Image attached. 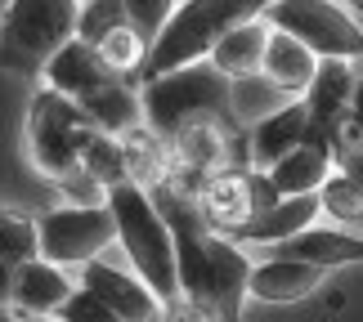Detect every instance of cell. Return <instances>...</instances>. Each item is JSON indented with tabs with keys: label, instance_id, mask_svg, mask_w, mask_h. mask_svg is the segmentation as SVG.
I'll return each instance as SVG.
<instances>
[{
	"label": "cell",
	"instance_id": "6da1fadb",
	"mask_svg": "<svg viewBox=\"0 0 363 322\" xmlns=\"http://www.w3.org/2000/svg\"><path fill=\"white\" fill-rule=\"evenodd\" d=\"M269 5L274 0H179L175 13L166 18V27L157 32V40L148 45L139 81H152L162 72H175L184 63L206 59L220 36H229L233 27L260 18Z\"/></svg>",
	"mask_w": 363,
	"mask_h": 322
},
{
	"label": "cell",
	"instance_id": "7a4b0ae2",
	"mask_svg": "<svg viewBox=\"0 0 363 322\" xmlns=\"http://www.w3.org/2000/svg\"><path fill=\"white\" fill-rule=\"evenodd\" d=\"M108 211L117 224V242L130 260V269L157 291L162 300L179 296V273H175V233L166 224L157 197L139 184H121L108 192Z\"/></svg>",
	"mask_w": 363,
	"mask_h": 322
},
{
	"label": "cell",
	"instance_id": "3957f363",
	"mask_svg": "<svg viewBox=\"0 0 363 322\" xmlns=\"http://www.w3.org/2000/svg\"><path fill=\"white\" fill-rule=\"evenodd\" d=\"M81 0H5L0 9V72L40 76L77 36Z\"/></svg>",
	"mask_w": 363,
	"mask_h": 322
},
{
	"label": "cell",
	"instance_id": "277c9868",
	"mask_svg": "<svg viewBox=\"0 0 363 322\" xmlns=\"http://www.w3.org/2000/svg\"><path fill=\"white\" fill-rule=\"evenodd\" d=\"M229 94H233V81L225 72H216L206 59L184 63V67H175V72H162V76H152V81L139 86L144 125L157 130L162 139H171L179 125L229 112Z\"/></svg>",
	"mask_w": 363,
	"mask_h": 322
},
{
	"label": "cell",
	"instance_id": "5b68a950",
	"mask_svg": "<svg viewBox=\"0 0 363 322\" xmlns=\"http://www.w3.org/2000/svg\"><path fill=\"white\" fill-rule=\"evenodd\" d=\"M94 125L86 121L77 99L40 86L32 94V108H27V130H23V148L27 161H32L36 175H45L50 184H63L67 175L81 171V148H86Z\"/></svg>",
	"mask_w": 363,
	"mask_h": 322
},
{
	"label": "cell",
	"instance_id": "8992f818",
	"mask_svg": "<svg viewBox=\"0 0 363 322\" xmlns=\"http://www.w3.org/2000/svg\"><path fill=\"white\" fill-rule=\"evenodd\" d=\"M260 18L278 32L296 36L301 45H310L318 59L363 63V27L337 0H274Z\"/></svg>",
	"mask_w": 363,
	"mask_h": 322
},
{
	"label": "cell",
	"instance_id": "52a82bcc",
	"mask_svg": "<svg viewBox=\"0 0 363 322\" xmlns=\"http://www.w3.org/2000/svg\"><path fill=\"white\" fill-rule=\"evenodd\" d=\"M36 229H40V255L50 264H63V269H81L117 242V224L108 202L94 206L63 202L45 215H36Z\"/></svg>",
	"mask_w": 363,
	"mask_h": 322
},
{
	"label": "cell",
	"instance_id": "ba28073f",
	"mask_svg": "<svg viewBox=\"0 0 363 322\" xmlns=\"http://www.w3.org/2000/svg\"><path fill=\"white\" fill-rule=\"evenodd\" d=\"M269 202H278V192L269 188V179H264V171H242V166H225V171L206 175V184L198 192V215L206 229L225 233L233 237L242 229V224H251Z\"/></svg>",
	"mask_w": 363,
	"mask_h": 322
},
{
	"label": "cell",
	"instance_id": "9c48e42d",
	"mask_svg": "<svg viewBox=\"0 0 363 322\" xmlns=\"http://www.w3.org/2000/svg\"><path fill=\"white\" fill-rule=\"evenodd\" d=\"M206 255H211V291H206V309H211L216 322H242V304L251 300L247 287H251V246L233 242V237L216 233L206 237Z\"/></svg>",
	"mask_w": 363,
	"mask_h": 322
},
{
	"label": "cell",
	"instance_id": "30bf717a",
	"mask_svg": "<svg viewBox=\"0 0 363 322\" xmlns=\"http://www.w3.org/2000/svg\"><path fill=\"white\" fill-rule=\"evenodd\" d=\"M354 86H359V63H350V59H318V72L310 81V90L301 94L305 108H310V134L337 144L341 121L350 117Z\"/></svg>",
	"mask_w": 363,
	"mask_h": 322
},
{
	"label": "cell",
	"instance_id": "8fae6325",
	"mask_svg": "<svg viewBox=\"0 0 363 322\" xmlns=\"http://www.w3.org/2000/svg\"><path fill=\"white\" fill-rule=\"evenodd\" d=\"M81 287H90L108 309L121 322H152L162 309V296L152 291L135 269H121V264H108L104 255L81 264Z\"/></svg>",
	"mask_w": 363,
	"mask_h": 322
},
{
	"label": "cell",
	"instance_id": "7c38bea8",
	"mask_svg": "<svg viewBox=\"0 0 363 322\" xmlns=\"http://www.w3.org/2000/svg\"><path fill=\"white\" fill-rule=\"evenodd\" d=\"M337 171V152H332L328 139L318 134H305V144H296L287 152V157H278L264 179H269V188L278 197H305V192H318L332 179Z\"/></svg>",
	"mask_w": 363,
	"mask_h": 322
},
{
	"label": "cell",
	"instance_id": "4fadbf2b",
	"mask_svg": "<svg viewBox=\"0 0 363 322\" xmlns=\"http://www.w3.org/2000/svg\"><path fill=\"white\" fill-rule=\"evenodd\" d=\"M77 291V282L67 277L63 264H50L45 255L27 260L13 269V309H18L27 322L54 318L67 304V296Z\"/></svg>",
	"mask_w": 363,
	"mask_h": 322
},
{
	"label": "cell",
	"instance_id": "5bb4252c",
	"mask_svg": "<svg viewBox=\"0 0 363 322\" xmlns=\"http://www.w3.org/2000/svg\"><path fill=\"white\" fill-rule=\"evenodd\" d=\"M323 269L305 260H287V255H264L256 260L251 269V287L247 296L260 300V304H296V300H310L318 287H323Z\"/></svg>",
	"mask_w": 363,
	"mask_h": 322
},
{
	"label": "cell",
	"instance_id": "9a60e30c",
	"mask_svg": "<svg viewBox=\"0 0 363 322\" xmlns=\"http://www.w3.org/2000/svg\"><path fill=\"white\" fill-rule=\"evenodd\" d=\"M318 215H323L318 192H305V197H278V202L264 206V211L251 219V224H242V229L233 233V242H242V246H251V251H269V246H278V242H287V237L305 233Z\"/></svg>",
	"mask_w": 363,
	"mask_h": 322
},
{
	"label": "cell",
	"instance_id": "2e32d148",
	"mask_svg": "<svg viewBox=\"0 0 363 322\" xmlns=\"http://www.w3.org/2000/svg\"><path fill=\"white\" fill-rule=\"evenodd\" d=\"M269 255H287V260H305L314 269H350V264H363V233H345V229H318L310 224L305 233L287 237V242L269 246Z\"/></svg>",
	"mask_w": 363,
	"mask_h": 322
},
{
	"label": "cell",
	"instance_id": "e0dca14e",
	"mask_svg": "<svg viewBox=\"0 0 363 322\" xmlns=\"http://www.w3.org/2000/svg\"><path fill=\"white\" fill-rule=\"evenodd\" d=\"M305 134H310V108H305V99L278 103L274 112H264L251 125V166L269 171L278 157H287L296 144H305Z\"/></svg>",
	"mask_w": 363,
	"mask_h": 322
},
{
	"label": "cell",
	"instance_id": "ac0fdd59",
	"mask_svg": "<svg viewBox=\"0 0 363 322\" xmlns=\"http://www.w3.org/2000/svg\"><path fill=\"white\" fill-rule=\"evenodd\" d=\"M40 81H45L50 90H59V94H67V99H77V103H81L90 90H99L104 81H113V72H108V67L99 63V54H94L90 40L72 36V40H67V45L45 63Z\"/></svg>",
	"mask_w": 363,
	"mask_h": 322
},
{
	"label": "cell",
	"instance_id": "d6986e66",
	"mask_svg": "<svg viewBox=\"0 0 363 322\" xmlns=\"http://www.w3.org/2000/svg\"><path fill=\"white\" fill-rule=\"evenodd\" d=\"M318 72V54L310 45H301L296 36L278 32L269 27V45H264V59H260V76L269 81L274 90L291 94V99H301L305 90H310V81Z\"/></svg>",
	"mask_w": 363,
	"mask_h": 322
},
{
	"label": "cell",
	"instance_id": "ffe728a7",
	"mask_svg": "<svg viewBox=\"0 0 363 322\" xmlns=\"http://www.w3.org/2000/svg\"><path fill=\"white\" fill-rule=\"evenodd\" d=\"M171 166L179 171H193V175H216L229 166V134L216 117H202V121H189L171 134Z\"/></svg>",
	"mask_w": 363,
	"mask_h": 322
},
{
	"label": "cell",
	"instance_id": "44dd1931",
	"mask_svg": "<svg viewBox=\"0 0 363 322\" xmlns=\"http://www.w3.org/2000/svg\"><path fill=\"white\" fill-rule=\"evenodd\" d=\"M81 112H86V121L94 125V130L104 134H125L135 130V125H144V103H139V90L130 86V81H104L99 90H90L86 99H81Z\"/></svg>",
	"mask_w": 363,
	"mask_h": 322
},
{
	"label": "cell",
	"instance_id": "7402d4cb",
	"mask_svg": "<svg viewBox=\"0 0 363 322\" xmlns=\"http://www.w3.org/2000/svg\"><path fill=\"white\" fill-rule=\"evenodd\" d=\"M264 45H269V23H264V18H251L242 27H233L229 36H220L216 50L206 54V63H211L216 72H225L229 81H247V76L260 72Z\"/></svg>",
	"mask_w": 363,
	"mask_h": 322
},
{
	"label": "cell",
	"instance_id": "603a6c76",
	"mask_svg": "<svg viewBox=\"0 0 363 322\" xmlns=\"http://www.w3.org/2000/svg\"><path fill=\"white\" fill-rule=\"evenodd\" d=\"M121 148H125V166H130V184L148 192L166 184V175H171V139H162L148 125H135V130L121 134Z\"/></svg>",
	"mask_w": 363,
	"mask_h": 322
},
{
	"label": "cell",
	"instance_id": "cb8c5ba5",
	"mask_svg": "<svg viewBox=\"0 0 363 322\" xmlns=\"http://www.w3.org/2000/svg\"><path fill=\"white\" fill-rule=\"evenodd\" d=\"M81 175L94 179L104 192L130 184V166H125L121 139H117V134H104V130H90L86 148H81Z\"/></svg>",
	"mask_w": 363,
	"mask_h": 322
},
{
	"label": "cell",
	"instance_id": "d4e9b609",
	"mask_svg": "<svg viewBox=\"0 0 363 322\" xmlns=\"http://www.w3.org/2000/svg\"><path fill=\"white\" fill-rule=\"evenodd\" d=\"M94 54H99V63L108 67L113 76L130 81L135 72H144V59H148V40L135 32L130 23L117 27V32H108L104 40H94Z\"/></svg>",
	"mask_w": 363,
	"mask_h": 322
},
{
	"label": "cell",
	"instance_id": "484cf974",
	"mask_svg": "<svg viewBox=\"0 0 363 322\" xmlns=\"http://www.w3.org/2000/svg\"><path fill=\"white\" fill-rule=\"evenodd\" d=\"M0 255H5L13 269L40 255V229H36V215L13 211V206H0Z\"/></svg>",
	"mask_w": 363,
	"mask_h": 322
},
{
	"label": "cell",
	"instance_id": "4316f807",
	"mask_svg": "<svg viewBox=\"0 0 363 322\" xmlns=\"http://www.w3.org/2000/svg\"><path fill=\"white\" fill-rule=\"evenodd\" d=\"M318 206H323V215L341 224H363V184L345 171H332V179L318 188Z\"/></svg>",
	"mask_w": 363,
	"mask_h": 322
},
{
	"label": "cell",
	"instance_id": "83f0119b",
	"mask_svg": "<svg viewBox=\"0 0 363 322\" xmlns=\"http://www.w3.org/2000/svg\"><path fill=\"white\" fill-rule=\"evenodd\" d=\"M130 18H125V5L121 0H81V13H77V36L81 40H104L108 32H117V27H125Z\"/></svg>",
	"mask_w": 363,
	"mask_h": 322
},
{
	"label": "cell",
	"instance_id": "f1b7e54d",
	"mask_svg": "<svg viewBox=\"0 0 363 322\" xmlns=\"http://www.w3.org/2000/svg\"><path fill=\"white\" fill-rule=\"evenodd\" d=\"M121 5H125V18H130V27L152 45V40H157V32L166 27V18L175 13L179 0H121Z\"/></svg>",
	"mask_w": 363,
	"mask_h": 322
},
{
	"label": "cell",
	"instance_id": "f546056e",
	"mask_svg": "<svg viewBox=\"0 0 363 322\" xmlns=\"http://www.w3.org/2000/svg\"><path fill=\"white\" fill-rule=\"evenodd\" d=\"M54 322H121V318H117L113 309H108V304H104L99 296H94L90 287H81V282H77V291L67 296L63 309L54 314Z\"/></svg>",
	"mask_w": 363,
	"mask_h": 322
},
{
	"label": "cell",
	"instance_id": "4dcf8cb0",
	"mask_svg": "<svg viewBox=\"0 0 363 322\" xmlns=\"http://www.w3.org/2000/svg\"><path fill=\"white\" fill-rule=\"evenodd\" d=\"M152 322H216L211 314L202 309L198 300H189V296H171V300H162V309Z\"/></svg>",
	"mask_w": 363,
	"mask_h": 322
},
{
	"label": "cell",
	"instance_id": "1f68e13d",
	"mask_svg": "<svg viewBox=\"0 0 363 322\" xmlns=\"http://www.w3.org/2000/svg\"><path fill=\"white\" fill-rule=\"evenodd\" d=\"M0 304H13V264L0 255Z\"/></svg>",
	"mask_w": 363,
	"mask_h": 322
},
{
	"label": "cell",
	"instance_id": "d6a6232c",
	"mask_svg": "<svg viewBox=\"0 0 363 322\" xmlns=\"http://www.w3.org/2000/svg\"><path fill=\"white\" fill-rule=\"evenodd\" d=\"M354 125V130H363V72H359V86H354V99H350V117H345Z\"/></svg>",
	"mask_w": 363,
	"mask_h": 322
},
{
	"label": "cell",
	"instance_id": "836d02e7",
	"mask_svg": "<svg viewBox=\"0 0 363 322\" xmlns=\"http://www.w3.org/2000/svg\"><path fill=\"white\" fill-rule=\"evenodd\" d=\"M345 9H350V13H363V0H345Z\"/></svg>",
	"mask_w": 363,
	"mask_h": 322
}]
</instances>
